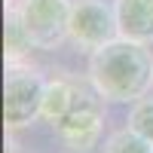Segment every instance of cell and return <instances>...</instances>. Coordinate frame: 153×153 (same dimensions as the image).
I'll return each instance as SVG.
<instances>
[{
  "label": "cell",
  "mask_w": 153,
  "mask_h": 153,
  "mask_svg": "<svg viewBox=\"0 0 153 153\" xmlns=\"http://www.w3.org/2000/svg\"><path fill=\"white\" fill-rule=\"evenodd\" d=\"M28 37L37 49H55L71 37V9L74 0H19L16 6Z\"/></svg>",
  "instance_id": "4"
},
{
  "label": "cell",
  "mask_w": 153,
  "mask_h": 153,
  "mask_svg": "<svg viewBox=\"0 0 153 153\" xmlns=\"http://www.w3.org/2000/svg\"><path fill=\"white\" fill-rule=\"evenodd\" d=\"M46 83L40 71L31 68L28 61L22 65H6L3 76V123L6 132H19L43 113V95H46Z\"/></svg>",
  "instance_id": "2"
},
{
  "label": "cell",
  "mask_w": 153,
  "mask_h": 153,
  "mask_svg": "<svg viewBox=\"0 0 153 153\" xmlns=\"http://www.w3.org/2000/svg\"><path fill=\"white\" fill-rule=\"evenodd\" d=\"M34 49V40L28 37V31H25V25L19 19L16 9H6V65H22V61H28Z\"/></svg>",
  "instance_id": "8"
},
{
  "label": "cell",
  "mask_w": 153,
  "mask_h": 153,
  "mask_svg": "<svg viewBox=\"0 0 153 153\" xmlns=\"http://www.w3.org/2000/svg\"><path fill=\"white\" fill-rule=\"evenodd\" d=\"M104 153H153V141H147L132 126H126L104 141Z\"/></svg>",
  "instance_id": "9"
},
{
  "label": "cell",
  "mask_w": 153,
  "mask_h": 153,
  "mask_svg": "<svg viewBox=\"0 0 153 153\" xmlns=\"http://www.w3.org/2000/svg\"><path fill=\"white\" fill-rule=\"evenodd\" d=\"M120 37V25H117V12L113 6H107L104 0H74L71 9V40L86 49L95 52L104 43Z\"/></svg>",
  "instance_id": "5"
},
{
  "label": "cell",
  "mask_w": 153,
  "mask_h": 153,
  "mask_svg": "<svg viewBox=\"0 0 153 153\" xmlns=\"http://www.w3.org/2000/svg\"><path fill=\"white\" fill-rule=\"evenodd\" d=\"M74 92H76V80H68V76H55V80L46 83V95H43V113L40 117L55 126L61 117L68 113L71 101H74Z\"/></svg>",
  "instance_id": "7"
},
{
  "label": "cell",
  "mask_w": 153,
  "mask_h": 153,
  "mask_svg": "<svg viewBox=\"0 0 153 153\" xmlns=\"http://www.w3.org/2000/svg\"><path fill=\"white\" fill-rule=\"evenodd\" d=\"M89 83L101 92L104 101H141L153 86V58L147 46L126 37L104 43L89 58Z\"/></svg>",
  "instance_id": "1"
},
{
  "label": "cell",
  "mask_w": 153,
  "mask_h": 153,
  "mask_svg": "<svg viewBox=\"0 0 153 153\" xmlns=\"http://www.w3.org/2000/svg\"><path fill=\"white\" fill-rule=\"evenodd\" d=\"M129 126H132L135 132H141L147 141H153V98L135 101V107L129 113Z\"/></svg>",
  "instance_id": "10"
},
{
  "label": "cell",
  "mask_w": 153,
  "mask_h": 153,
  "mask_svg": "<svg viewBox=\"0 0 153 153\" xmlns=\"http://www.w3.org/2000/svg\"><path fill=\"white\" fill-rule=\"evenodd\" d=\"M120 37L135 43H153V0H117L113 3Z\"/></svg>",
  "instance_id": "6"
},
{
  "label": "cell",
  "mask_w": 153,
  "mask_h": 153,
  "mask_svg": "<svg viewBox=\"0 0 153 153\" xmlns=\"http://www.w3.org/2000/svg\"><path fill=\"white\" fill-rule=\"evenodd\" d=\"M101 126H104V98H101V92L95 86L86 89L76 83L68 113L52 126L58 141L65 144L68 153H89L101 138Z\"/></svg>",
  "instance_id": "3"
},
{
  "label": "cell",
  "mask_w": 153,
  "mask_h": 153,
  "mask_svg": "<svg viewBox=\"0 0 153 153\" xmlns=\"http://www.w3.org/2000/svg\"><path fill=\"white\" fill-rule=\"evenodd\" d=\"M9 6H16V0H6V9H9Z\"/></svg>",
  "instance_id": "11"
}]
</instances>
